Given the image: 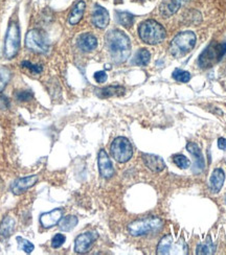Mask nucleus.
Masks as SVG:
<instances>
[{
	"instance_id": "f257e3e1",
	"label": "nucleus",
	"mask_w": 226,
	"mask_h": 255,
	"mask_svg": "<svg viewBox=\"0 0 226 255\" xmlns=\"http://www.w3.org/2000/svg\"><path fill=\"white\" fill-rule=\"evenodd\" d=\"M106 45L112 61L116 64H122L130 57V39L120 29H112L107 33Z\"/></svg>"
},
{
	"instance_id": "f03ea898",
	"label": "nucleus",
	"mask_w": 226,
	"mask_h": 255,
	"mask_svg": "<svg viewBox=\"0 0 226 255\" xmlns=\"http://www.w3.org/2000/svg\"><path fill=\"white\" fill-rule=\"evenodd\" d=\"M138 35L142 41L150 45L163 42L166 38V29L155 20H146L138 27Z\"/></svg>"
},
{
	"instance_id": "7ed1b4c3",
	"label": "nucleus",
	"mask_w": 226,
	"mask_h": 255,
	"mask_svg": "<svg viewBox=\"0 0 226 255\" xmlns=\"http://www.w3.org/2000/svg\"><path fill=\"white\" fill-rule=\"evenodd\" d=\"M196 36L193 31H184L178 34L171 42L170 51L173 57L182 58L195 47Z\"/></svg>"
},
{
	"instance_id": "20e7f679",
	"label": "nucleus",
	"mask_w": 226,
	"mask_h": 255,
	"mask_svg": "<svg viewBox=\"0 0 226 255\" xmlns=\"http://www.w3.org/2000/svg\"><path fill=\"white\" fill-rule=\"evenodd\" d=\"M164 226V222L157 217H148L145 219L136 220L129 224L128 230L133 237H142L149 235L151 232H156Z\"/></svg>"
},
{
	"instance_id": "39448f33",
	"label": "nucleus",
	"mask_w": 226,
	"mask_h": 255,
	"mask_svg": "<svg viewBox=\"0 0 226 255\" xmlns=\"http://www.w3.org/2000/svg\"><path fill=\"white\" fill-rule=\"evenodd\" d=\"M226 54V42L218 43L213 42L206 49L202 51L199 57L198 65L201 68H211L215 64H217Z\"/></svg>"
},
{
	"instance_id": "423d86ee",
	"label": "nucleus",
	"mask_w": 226,
	"mask_h": 255,
	"mask_svg": "<svg viewBox=\"0 0 226 255\" xmlns=\"http://www.w3.org/2000/svg\"><path fill=\"white\" fill-rule=\"evenodd\" d=\"M111 155L117 162H128L133 156V147L131 142L126 137H117L113 140L111 147Z\"/></svg>"
},
{
	"instance_id": "0eeeda50",
	"label": "nucleus",
	"mask_w": 226,
	"mask_h": 255,
	"mask_svg": "<svg viewBox=\"0 0 226 255\" xmlns=\"http://www.w3.org/2000/svg\"><path fill=\"white\" fill-rule=\"evenodd\" d=\"M20 48V29L17 22H10L5 35L4 41V57L13 59Z\"/></svg>"
},
{
	"instance_id": "6e6552de",
	"label": "nucleus",
	"mask_w": 226,
	"mask_h": 255,
	"mask_svg": "<svg viewBox=\"0 0 226 255\" xmlns=\"http://www.w3.org/2000/svg\"><path fill=\"white\" fill-rule=\"evenodd\" d=\"M25 46L36 54H46L49 49L46 36L39 29H31L26 34Z\"/></svg>"
},
{
	"instance_id": "1a4fd4ad",
	"label": "nucleus",
	"mask_w": 226,
	"mask_h": 255,
	"mask_svg": "<svg viewBox=\"0 0 226 255\" xmlns=\"http://www.w3.org/2000/svg\"><path fill=\"white\" fill-rule=\"evenodd\" d=\"M98 239L96 232H85L80 235L74 242V251L77 253H87L93 246L94 242Z\"/></svg>"
},
{
	"instance_id": "9d476101",
	"label": "nucleus",
	"mask_w": 226,
	"mask_h": 255,
	"mask_svg": "<svg viewBox=\"0 0 226 255\" xmlns=\"http://www.w3.org/2000/svg\"><path fill=\"white\" fill-rule=\"evenodd\" d=\"M38 182V176H27L24 178H19L10 186L12 193L16 196L22 195L27 191L31 186H34Z\"/></svg>"
},
{
	"instance_id": "9b49d317",
	"label": "nucleus",
	"mask_w": 226,
	"mask_h": 255,
	"mask_svg": "<svg viewBox=\"0 0 226 255\" xmlns=\"http://www.w3.org/2000/svg\"><path fill=\"white\" fill-rule=\"evenodd\" d=\"M98 164H99V171L103 178L110 179L114 175V168L112 162L108 154L106 153L105 150H101L98 157Z\"/></svg>"
},
{
	"instance_id": "f8f14e48",
	"label": "nucleus",
	"mask_w": 226,
	"mask_h": 255,
	"mask_svg": "<svg viewBox=\"0 0 226 255\" xmlns=\"http://www.w3.org/2000/svg\"><path fill=\"white\" fill-rule=\"evenodd\" d=\"M187 150L189 151L190 154H192V156L195 158V163H194V167H193V172L195 174H199L201 173L204 169V158L202 156V152L200 150V147L194 142H189L187 144Z\"/></svg>"
},
{
	"instance_id": "ddd939ff",
	"label": "nucleus",
	"mask_w": 226,
	"mask_h": 255,
	"mask_svg": "<svg viewBox=\"0 0 226 255\" xmlns=\"http://www.w3.org/2000/svg\"><path fill=\"white\" fill-rule=\"evenodd\" d=\"M109 13L103 6L96 4L93 9L92 15V23L99 28H105L109 24Z\"/></svg>"
},
{
	"instance_id": "4468645a",
	"label": "nucleus",
	"mask_w": 226,
	"mask_h": 255,
	"mask_svg": "<svg viewBox=\"0 0 226 255\" xmlns=\"http://www.w3.org/2000/svg\"><path fill=\"white\" fill-rule=\"evenodd\" d=\"M63 211L62 209H53L49 212H45L40 216V223L42 227L44 228H50L59 224L60 220L62 219Z\"/></svg>"
},
{
	"instance_id": "2eb2a0df",
	"label": "nucleus",
	"mask_w": 226,
	"mask_h": 255,
	"mask_svg": "<svg viewBox=\"0 0 226 255\" xmlns=\"http://www.w3.org/2000/svg\"><path fill=\"white\" fill-rule=\"evenodd\" d=\"M143 160L146 164V166L150 169V171L159 173L161 171H164L166 164L164 159L153 154H144L143 155Z\"/></svg>"
},
{
	"instance_id": "dca6fc26",
	"label": "nucleus",
	"mask_w": 226,
	"mask_h": 255,
	"mask_svg": "<svg viewBox=\"0 0 226 255\" xmlns=\"http://www.w3.org/2000/svg\"><path fill=\"white\" fill-rule=\"evenodd\" d=\"M78 46L81 50H83L85 52H90V51L94 50L96 48V46H98V40H96V38L93 35H91L89 33H86L79 37Z\"/></svg>"
},
{
	"instance_id": "f3484780",
	"label": "nucleus",
	"mask_w": 226,
	"mask_h": 255,
	"mask_svg": "<svg viewBox=\"0 0 226 255\" xmlns=\"http://www.w3.org/2000/svg\"><path fill=\"white\" fill-rule=\"evenodd\" d=\"M225 181V173L222 168H216L210 178V187L214 194H217L221 190Z\"/></svg>"
},
{
	"instance_id": "a211bd4d",
	"label": "nucleus",
	"mask_w": 226,
	"mask_h": 255,
	"mask_svg": "<svg viewBox=\"0 0 226 255\" xmlns=\"http://www.w3.org/2000/svg\"><path fill=\"white\" fill-rule=\"evenodd\" d=\"M181 2H182V0H165V1L161 3V5L159 7L160 14L163 15L165 18L172 16L179 9Z\"/></svg>"
},
{
	"instance_id": "6ab92c4d",
	"label": "nucleus",
	"mask_w": 226,
	"mask_h": 255,
	"mask_svg": "<svg viewBox=\"0 0 226 255\" xmlns=\"http://www.w3.org/2000/svg\"><path fill=\"white\" fill-rule=\"evenodd\" d=\"M16 228V222L12 217H5L0 223V238L7 239L13 235Z\"/></svg>"
},
{
	"instance_id": "aec40b11",
	"label": "nucleus",
	"mask_w": 226,
	"mask_h": 255,
	"mask_svg": "<svg viewBox=\"0 0 226 255\" xmlns=\"http://www.w3.org/2000/svg\"><path fill=\"white\" fill-rule=\"evenodd\" d=\"M126 89L122 86H108L102 89H99L96 91V94L98 97L102 99H107V98H112V97H121V95L125 94Z\"/></svg>"
},
{
	"instance_id": "412c9836",
	"label": "nucleus",
	"mask_w": 226,
	"mask_h": 255,
	"mask_svg": "<svg viewBox=\"0 0 226 255\" xmlns=\"http://www.w3.org/2000/svg\"><path fill=\"white\" fill-rule=\"evenodd\" d=\"M85 7H86V4L84 1H82V0L73 6L68 18V21L71 25H75L80 22L81 19L83 18Z\"/></svg>"
},
{
	"instance_id": "4be33fe9",
	"label": "nucleus",
	"mask_w": 226,
	"mask_h": 255,
	"mask_svg": "<svg viewBox=\"0 0 226 255\" xmlns=\"http://www.w3.org/2000/svg\"><path fill=\"white\" fill-rule=\"evenodd\" d=\"M150 59H151V55L149 50L146 48H142L135 54L132 63L137 66H146L149 64Z\"/></svg>"
},
{
	"instance_id": "5701e85b",
	"label": "nucleus",
	"mask_w": 226,
	"mask_h": 255,
	"mask_svg": "<svg viewBox=\"0 0 226 255\" xmlns=\"http://www.w3.org/2000/svg\"><path fill=\"white\" fill-rule=\"evenodd\" d=\"M78 218L74 216H67L62 218L59 222V226L62 231H71L75 226L78 225Z\"/></svg>"
},
{
	"instance_id": "b1692460",
	"label": "nucleus",
	"mask_w": 226,
	"mask_h": 255,
	"mask_svg": "<svg viewBox=\"0 0 226 255\" xmlns=\"http://www.w3.org/2000/svg\"><path fill=\"white\" fill-rule=\"evenodd\" d=\"M172 246H173V238L166 236L160 240L157 246V254H169L171 253Z\"/></svg>"
},
{
	"instance_id": "393cba45",
	"label": "nucleus",
	"mask_w": 226,
	"mask_h": 255,
	"mask_svg": "<svg viewBox=\"0 0 226 255\" xmlns=\"http://www.w3.org/2000/svg\"><path fill=\"white\" fill-rule=\"evenodd\" d=\"M117 22L125 27H131L134 23V16L128 12H116Z\"/></svg>"
},
{
	"instance_id": "a878e982",
	"label": "nucleus",
	"mask_w": 226,
	"mask_h": 255,
	"mask_svg": "<svg viewBox=\"0 0 226 255\" xmlns=\"http://www.w3.org/2000/svg\"><path fill=\"white\" fill-rule=\"evenodd\" d=\"M216 251V247H215L212 241L209 239L207 242L201 243L197 246L196 253L198 255H207V254H214Z\"/></svg>"
},
{
	"instance_id": "bb28decb",
	"label": "nucleus",
	"mask_w": 226,
	"mask_h": 255,
	"mask_svg": "<svg viewBox=\"0 0 226 255\" xmlns=\"http://www.w3.org/2000/svg\"><path fill=\"white\" fill-rule=\"evenodd\" d=\"M10 80V71L5 67H0V92H2Z\"/></svg>"
},
{
	"instance_id": "cd10ccee",
	"label": "nucleus",
	"mask_w": 226,
	"mask_h": 255,
	"mask_svg": "<svg viewBox=\"0 0 226 255\" xmlns=\"http://www.w3.org/2000/svg\"><path fill=\"white\" fill-rule=\"evenodd\" d=\"M173 79L177 82H180V83H188L190 80H191V74L190 72L186 71V70H182V69H175L173 71Z\"/></svg>"
},
{
	"instance_id": "c85d7f7f",
	"label": "nucleus",
	"mask_w": 226,
	"mask_h": 255,
	"mask_svg": "<svg viewBox=\"0 0 226 255\" xmlns=\"http://www.w3.org/2000/svg\"><path fill=\"white\" fill-rule=\"evenodd\" d=\"M173 161L181 169H186V168L190 167V165H191V161L185 155H182V154L175 155L173 157Z\"/></svg>"
},
{
	"instance_id": "c756f323",
	"label": "nucleus",
	"mask_w": 226,
	"mask_h": 255,
	"mask_svg": "<svg viewBox=\"0 0 226 255\" xmlns=\"http://www.w3.org/2000/svg\"><path fill=\"white\" fill-rule=\"evenodd\" d=\"M17 241H18V243H19L20 249H22L25 253L28 254V253H31V252L34 251V245H33V244H31L29 241L24 240V239H22V238H18Z\"/></svg>"
},
{
	"instance_id": "7c9ffc66",
	"label": "nucleus",
	"mask_w": 226,
	"mask_h": 255,
	"mask_svg": "<svg viewBox=\"0 0 226 255\" xmlns=\"http://www.w3.org/2000/svg\"><path fill=\"white\" fill-rule=\"evenodd\" d=\"M33 92L31 91H17L15 97L18 102H29L33 99Z\"/></svg>"
},
{
	"instance_id": "2f4dec72",
	"label": "nucleus",
	"mask_w": 226,
	"mask_h": 255,
	"mask_svg": "<svg viewBox=\"0 0 226 255\" xmlns=\"http://www.w3.org/2000/svg\"><path fill=\"white\" fill-rule=\"evenodd\" d=\"M65 241H66L65 236L61 235V233H58V235H56L51 240V247L55 248V249L60 248L63 245V244L65 243Z\"/></svg>"
},
{
	"instance_id": "473e14b6",
	"label": "nucleus",
	"mask_w": 226,
	"mask_h": 255,
	"mask_svg": "<svg viewBox=\"0 0 226 255\" xmlns=\"http://www.w3.org/2000/svg\"><path fill=\"white\" fill-rule=\"evenodd\" d=\"M21 66L27 68L28 70H30L33 73H41L42 72V66L41 65H35V64H31L28 61H23L21 63Z\"/></svg>"
},
{
	"instance_id": "72a5a7b5",
	"label": "nucleus",
	"mask_w": 226,
	"mask_h": 255,
	"mask_svg": "<svg viewBox=\"0 0 226 255\" xmlns=\"http://www.w3.org/2000/svg\"><path fill=\"white\" fill-rule=\"evenodd\" d=\"M107 73L105 72V71H103V70H101V71H96L95 73H94V80L98 82V83H105L106 81H107Z\"/></svg>"
},
{
	"instance_id": "f704fd0d",
	"label": "nucleus",
	"mask_w": 226,
	"mask_h": 255,
	"mask_svg": "<svg viewBox=\"0 0 226 255\" xmlns=\"http://www.w3.org/2000/svg\"><path fill=\"white\" fill-rule=\"evenodd\" d=\"M9 108V101L7 98L3 97V95H0V109L5 110Z\"/></svg>"
},
{
	"instance_id": "c9c22d12",
	"label": "nucleus",
	"mask_w": 226,
	"mask_h": 255,
	"mask_svg": "<svg viewBox=\"0 0 226 255\" xmlns=\"http://www.w3.org/2000/svg\"><path fill=\"white\" fill-rule=\"evenodd\" d=\"M218 146H219L220 150H222V151L226 150V139H225V138H223V137L219 138V139H218Z\"/></svg>"
},
{
	"instance_id": "e433bc0d",
	"label": "nucleus",
	"mask_w": 226,
	"mask_h": 255,
	"mask_svg": "<svg viewBox=\"0 0 226 255\" xmlns=\"http://www.w3.org/2000/svg\"><path fill=\"white\" fill-rule=\"evenodd\" d=\"M225 201H226V199H225Z\"/></svg>"
}]
</instances>
